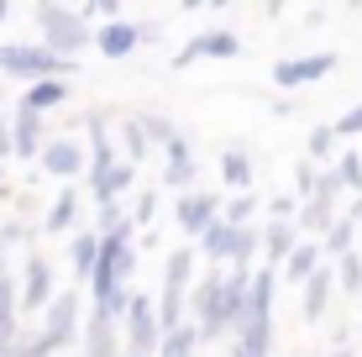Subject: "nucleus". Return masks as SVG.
Instances as JSON below:
<instances>
[{
	"label": "nucleus",
	"instance_id": "0eeeda50",
	"mask_svg": "<svg viewBox=\"0 0 362 357\" xmlns=\"http://www.w3.org/2000/svg\"><path fill=\"white\" fill-rule=\"evenodd\" d=\"M84 131H90V174H84V179H90V194H95L100 184H105L121 163H127V158H121L116 131L105 127V116H84Z\"/></svg>",
	"mask_w": 362,
	"mask_h": 357
},
{
	"label": "nucleus",
	"instance_id": "4468645a",
	"mask_svg": "<svg viewBox=\"0 0 362 357\" xmlns=\"http://www.w3.org/2000/svg\"><path fill=\"white\" fill-rule=\"evenodd\" d=\"M47 142H53V137H47V116L16 105V158H21V163H42Z\"/></svg>",
	"mask_w": 362,
	"mask_h": 357
},
{
	"label": "nucleus",
	"instance_id": "39448f33",
	"mask_svg": "<svg viewBox=\"0 0 362 357\" xmlns=\"http://www.w3.org/2000/svg\"><path fill=\"white\" fill-rule=\"evenodd\" d=\"M121 336H127V352L132 357H158V347H163V310H158V300H147V294L136 289Z\"/></svg>",
	"mask_w": 362,
	"mask_h": 357
},
{
	"label": "nucleus",
	"instance_id": "e433bc0d",
	"mask_svg": "<svg viewBox=\"0 0 362 357\" xmlns=\"http://www.w3.org/2000/svg\"><path fill=\"white\" fill-rule=\"evenodd\" d=\"M153 216H158V194L147 189V194H136V205H132V221H136V226H147Z\"/></svg>",
	"mask_w": 362,
	"mask_h": 357
},
{
	"label": "nucleus",
	"instance_id": "58836bf2",
	"mask_svg": "<svg viewBox=\"0 0 362 357\" xmlns=\"http://www.w3.org/2000/svg\"><path fill=\"white\" fill-rule=\"evenodd\" d=\"M6 21H11V6H6V0H0V27H6Z\"/></svg>",
	"mask_w": 362,
	"mask_h": 357
},
{
	"label": "nucleus",
	"instance_id": "f3484780",
	"mask_svg": "<svg viewBox=\"0 0 362 357\" xmlns=\"http://www.w3.org/2000/svg\"><path fill=\"white\" fill-rule=\"evenodd\" d=\"M331 289H336V263H326L305 289H299V315H305V321H320L326 305H331Z\"/></svg>",
	"mask_w": 362,
	"mask_h": 357
},
{
	"label": "nucleus",
	"instance_id": "5701e85b",
	"mask_svg": "<svg viewBox=\"0 0 362 357\" xmlns=\"http://www.w3.org/2000/svg\"><path fill=\"white\" fill-rule=\"evenodd\" d=\"M116 142H121V158L136 168L147 158V147H153V137H147V127H142V116H127V121H116Z\"/></svg>",
	"mask_w": 362,
	"mask_h": 357
},
{
	"label": "nucleus",
	"instance_id": "393cba45",
	"mask_svg": "<svg viewBox=\"0 0 362 357\" xmlns=\"http://www.w3.org/2000/svg\"><path fill=\"white\" fill-rule=\"evenodd\" d=\"M199 347H205L199 326H194V321H184L179 331H163V347H158V357H194Z\"/></svg>",
	"mask_w": 362,
	"mask_h": 357
},
{
	"label": "nucleus",
	"instance_id": "2eb2a0df",
	"mask_svg": "<svg viewBox=\"0 0 362 357\" xmlns=\"http://www.w3.org/2000/svg\"><path fill=\"white\" fill-rule=\"evenodd\" d=\"M299 242H305L299 221H268V231H263V257H268V268H279V274H284V263L299 252Z\"/></svg>",
	"mask_w": 362,
	"mask_h": 357
},
{
	"label": "nucleus",
	"instance_id": "7ed1b4c3",
	"mask_svg": "<svg viewBox=\"0 0 362 357\" xmlns=\"http://www.w3.org/2000/svg\"><path fill=\"white\" fill-rule=\"evenodd\" d=\"M194 263H199V247H173V252H168V263H163V294H158L163 331H179L184 321H189V315H184V294H189Z\"/></svg>",
	"mask_w": 362,
	"mask_h": 357
},
{
	"label": "nucleus",
	"instance_id": "20e7f679",
	"mask_svg": "<svg viewBox=\"0 0 362 357\" xmlns=\"http://www.w3.org/2000/svg\"><path fill=\"white\" fill-rule=\"evenodd\" d=\"M194 326L205 341H226V268H210L194 284Z\"/></svg>",
	"mask_w": 362,
	"mask_h": 357
},
{
	"label": "nucleus",
	"instance_id": "dca6fc26",
	"mask_svg": "<svg viewBox=\"0 0 362 357\" xmlns=\"http://www.w3.org/2000/svg\"><path fill=\"white\" fill-rule=\"evenodd\" d=\"M163 184L168 189H179V194H189V184H194V147H189V137H173L168 147H163Z\"/></svg>",
	"mask_w": 362,
	"mask_h": 357
},
{
	"label": "nucleus",
	"instance_id": "cd10ccee",
	"mask_svg": "<svg viewBox=\"0 0 362 357\" xmlns=\"http://www.w3.org/2000/svg\"><path fill=\"white\" fill-rule=\"evenodd\" d=\"M336 289H341L346 300H357V294H362V252H352V257L336 263Z\"/></svg>",
	"mask_w": 362,
	"mask_h": 357
},
{
	"label": "nucleus",
	"instance_id": "a211bd4d",
	"mask_svg": "<svg viewBox=\"0 0 362 357\" xmlns=\"http://www.w3.org/2000/svg\"><path fill=\"white\" fill-rule=\"evenodd\" d=\"M116 321L110 315H100V310H90V321H84V336H79V347H84V357H116Z\"/></svg>",
	"mask_w": 362,
	"mask_h": 357
},
{
	"label": "nucleus",
	"instance_id": "f257e3e1",
	"mask_svg": "<svg viewBox=\"0 0 362 357\" xmlns=\"http://www.w3.org/2000/svg\"><path fill=\"white\" fill-rule=\"evenodd\" d=\"M32 16H37V32H42V42L53 47L58 58H74V64H79L84 47H95V32H100V27H90V21H84V11H79V6H58V0H42Z\"/></svg>",
	"mask_w": 362,
	"mask_h": 357
},
{
	"label": "nucleus",
	"instance_id": "f704fd0d",
	"mask_svg": "<svg viewBox=\"0 0 362 357\" xmlns=\"http://www.w3.org/2000/svg\"><path fill=\"white\" fill-rule=\"evenodd\" d=\"M142 127H147V137H153L158 147H168L173 137H179V131H173V121H168V116H142Z\"/></svg>",
	"mask_w": 362,
	"mask_h": 357
},
{
	"label": "nucleus",
	"instance_id": "f8f14e48",
	"mask_svg": "<svg viewBox=\"0 0 362 357\" xmlns=\"http://www.w3.org/2000/svg\"><path fill=\"white\" fill-rule=\"evenodd\" d=\"M37 168H42L47 179H58V184H64V189H69V179L90 174V153H84L79 142H69V137H53V142H47V153H42V163H37Z\"/></svg>",
	"mask_w": 362,
	"mask_h": 357
},
{
	"label": "nucleus",
	"instance_id": "4c0bfd02",
	"mask_svg": "<svg viewBox=\"0 0 362 357\" xmlns=\"http://www.w3.org/2000/svg\"><path fill=\"white\" fill-rule=\"evenodd\" d=\"M346 216H352V221H357V226H362V194H357V205H352V211H346Z\"/></svg>",
	"mask_w": 362,
	"mask_h": 357
},
{
	"label": "nucleus",
	"instance_id": "9b49d317",
	"mask_svg": "<svg viewBox=\"0 0 362 357\" xmlns=\"http://www.w3.org/2000/svg\"><path fill=\"white\" fill-rule=\"evenodd\" d=\"M42 336L53 341V347L84 336V300H79V289H64V294L53 300V310L42 315Z\"/></svg>",
	"mask_w": 362,
	"mask_h": 357
},
{
	"label": "nucleus",
	"instance_id": "1a4fd4ad",
	"mask_svg": "<svg viewBox=\"0 0 362 357\" xmlns=\"http://www.w3.org/2000/svg\"><path fill=\"white\" fill-rule=\"evenodd\" d=\"M221 205H226V200H216V194H205V189H189V194H179V200H173V221H179V231H184L189 242H199V237L221 221Z\"/></svg>",
	"mask_w": 362,
	"mask_h": 357
},
{
	"label": "nucleus",
	"instance_id": "6ab92c4d",
	"mask_svg": "<svg viewBox=\"0 0 362 357\" xmlns=\"http://www.w3.org/2000/svg\"><path fill=\"white\" fill-rule=\"evenodd\" d=\"M69 268H74V279H84V284L95 279V268H100V231H74L69 237Z\"/></svg>",
	"mask_w": 362,
	"mask_h": 357
},
{
	"label": "nucleus",
	"instance_id": "412c9836",
	"mask_svg": "<svg viewBox=\"0 0 362 357\" xmlns=\"http://www.w3.org/2000/svg\"><path fill=\"white\" fill-rule=\"evenodd\" d=\"M231 357H273V321H247L231 336Z\"/></svg>",
	"mask_w": 362,
	"mask_h": 357
},
{
	"label": "nucleus",
	"instance_id": "a878e982",
	"mask_svg": "<svg viewBox=\"0 0 362 357\" xmlns=\"http://www.w3.org/2000/svg\"><path fill=\"white\" fill-rule=\"evenodd\" d=\"M320 247H326V257H331V263L352 257V252H357V221H352V216H341V221H336V226L326 231V242H320Z\"/></svg>",
	"mask_w": 362,
	"mask_h": 357
},
{
	"label": "nucleus",
	"instance_id": "c756f323",
	"mask_svg": "<svg viewBox=\"0 0 362 357\" xmlns=\"http://www.w3.org/2000/svg\"><path fill=\"white\" fill-rule=\"evenodd\" d=\"M331 168H336V179H341L352 194H362V153H357V147H346V153L336 158Z\"/></svg>",
	"mask_w": 362,
	"mask_h": 357
},
{
	"label": "nucleus",
	"instance_id": "7c9ffc66",
	"mask_svg": "<svg viewBox=\"0 0 362 357\" xmlns=\"http://www.w3.org/2000/svg\"><path fill=\"white\" fill-rule=\"evenodd\" d=\"M315 189H320V168L315 163H294V194L299 200H315Z\"/></svg>",
	"mask_w": 362,
	"mask_h": 357
},
{
	"label": "nucleus",
	"instance_id": "9d476101",
	"mask_svg": "<svg viewBox=\"0 0 362 357\" xmlns=\"http://www.w3.org/2000/svg\"><path fill=\"white\" fill-rule=\"evenodd\" d=\"M336 74V53H299V58H279L273 64V84L279 90H305V84Z\"/></svg>",
	"mask_w": 362,
	"mask_h": 357
},
{
	"label": "nucleus",
	"instance_id": "72a5a7b5",
	"mask_svg": "<svg viewBox=\"0 0 362 357\" xmlns=\"http://www.w3.org/2000/svg\"><path fill=\"white\" fill-rule=\"evenodd\" d=\"M58 347H53V341H47L42 336V331H37V336H21L16 341V352H11V357H53Z\"/></svg>",
	"mask_w": 362,
	"mask_h": 357
},
{
	"label": "nucleus",
	"instance_id": "ddd939ff",
	"mask_svg": "<svg viewBox=\"0 0 362 357\" xmlns=\"http://www.w3.org/2000/svg\"><path fill=\"white\" fill-rule=\"evenodd\" d=\"M147 42H153V32L136 27V21H110V27L95 32V53L110 58V64H116V58H132L136 47H147Z\"/></svg>",
	"mask_w": 362,
	"mask_h": 357
},
{
	"label": "nucleus",
	"instance_id": "4be33fe9",
	"mask_svg": "<svg viewBox=\"0 0 362 357\" xmlns=\"http://www.w3.org/2000/svg\"><path fill=\"white\" fill-rule=\"evenodd\" d=\"M252 158L242 153V147H226V153H221V184H226L231 194H252Z\"/></svg>",
	"mask_w": 362,
	"mask_h": 357
},
{
	"label": "nucleus",
	"instance_id": "b1692460",
	"mask_svg": "<svg viewBox=\"0 0 362 357\" xmlns=\"http://www.w3.org/2000/svg\"><path fill=\"white\" fill-rule=\"evenodd\" d=\"M74 221H79V194H74V189H58V200L47 205L42 226L53 231V237H64V231H74Z\"/></svg>",
	"mask_w": 362,
	"mask_h": 357
},
{
	"label": "nucleus",
	"instance_id": "a19ab883",
	"mask_svg": "<svg viewBox=\"0 0 362 357\" xmlns=\"http://www.w3.org/2000/svg\"><path fill=\"white\" fill-rule=\"evenodd\" d=\"M0 184H6V163H0Z\"/></svg>",
	"mask_w": 362,
	"mask_h": 357
},
{
	"label": "nucleus",
	"instance_id": "423d86ee",
	"mask_svg": "<svg viewBox=\"0 0 362 357\" xmlns=\"http://www.w3.org/2000/svg\"><path fill=\"white\" fill-rule=\"evenodd\" d=\"M58 294L64 289H58L53 263L42 252H27V263H21V315H47Z\"/></svg>",
	"mask_w": 362,
	"mask_h": 357
},
{
	"label": "nucleus",
	"instance_id": "2f4dec72",
	"mask_svg": "<svg viewBox=\"0 0 362 357\" xmlns=\"http://www.w3.org/2000/svg\"><path fill=\"white\" fill-rule=\"evenodd\" d=\"M299 205H305L299 194H273L268 200V221H299Z\"/></svg>",
	"mask_w": 362,
	"mask_h": 357
},
{
	"label": "nucleus",
	"instance_id": "6e6552de",
	"mask_svg": "<svg viewBox=\"0 0 362 357\" xmlns=\"http://www.w3.org/2000/svg\"><path fill=\"white\" fill-rule=\"evenodd\" d=\"M205 58H242V37H236L231 27H210L189 37V42L173 53V69H189V64H205Z\"/></svg>",
	"mask_w": 362,
	"mask_h": 357
},
{
	"label": "nucleus",
	"instance_id": "f03ea898",
	"mask_svg": "<svg viewBox=\"0 0 362 357\" xmlns=\"http://www.w3.org/2000/svg\"><path fill=\"white\" fill-rule=\"evenodd\" d=\"M0 74L21 79V90H27L37 79H69V74H79V64L58 58L47 42H0Z\"/></svg>",
	"mask_w": 362,
	"mask_h": 357
},
{
	"label": "nucleus",
	"instance_id": "c85d7f7f",
	"mask_svg": "<svg viewBox=\"0 0 362 357\" xmlns=\"http://www.w3.org/2000/svg\"><path fill=\"white\" fill-rule=\"evenodd\" d=\"M252 216H257V194H231V200L221 205V221H226V226H252Z\"/></svg>",
	"mask_w": 362,
	"mask_h": 357
},
{
	"label": "nucleus",
	"instance_id": "ea45409f",
	"mask_svg": "<svg viewBox=\"0 0 362 357\" xmlns=\"http://www.w3.org/2000/svg\"><path fill=\"white\" fill-rule=\"evenodd\" d=\"M331 357H352V352H346V347H336V352H331Z\"/></svg>",
	"mask_w": 362,
	"mask_h": 357
},
{
	"label": "nucleus",
	"instance_id": "79ce46f5",
	"mask_svg": "<svg viewBox=\"0 0 362 357\" xmlns=\"http://www.w3.org/2000/svg\"><path fill=\"white\" fill-rule=\"evenodd\" d=\"M127 357H132V352H127Z\"/></svg>",
	"mask_w": 362,
	"mask_h": 357
},
{
	"label": "nucleus",
	"instance_id": "473e14b6",
	"mask_svg": "<svg viewBox=\"0 0 362 357\" xmlns=\"http://www.w3.org/2000/svg\"><path fill=\"white\" fill-rule=\"evenodd\" d=\"M331 127H336V137H341V142H346V137H362V100H357L352 110H341Z\"/></svg>",
	"mask_w": 362,
	"mask_h": 357
},
{
	"label": "nucleus",
	"instance_id": "c9c22d12",
	"mask_svg": "<svg viewBox=\"0 0 362 357\" xmlns=\"http://www.w3.org/2000/svg\"><path fill=\"white\" fill-rule=\"evenodd\" d=\"M16 242H27V226H21V221H6V226H0V257H11Z\"/></svg>",
	"mask_w": 362,
	"mask_h": 357
},
{
	"label": "nucleus",
	"instance_id": "aec40b11",
	"mask_svg": "<svg viewBox=\"0 0 362 357\" xmlns=\"http://www.w3.org/2000/svg\"><path fill=\"white\" fill-rule=\"evenodd\" d=\"M69 100V79H37L21 90V110H37V116H47V110H58Z\"/></svg>",
	"mask_w": 362,
	"mask_h": 357
},
{
	"label": "nucleus",
	"instance_id": "bb28decb",
	"mask_svg": "<svg viewBox=\"0 0 362 357\" xmlns=\"http://www.w3.org/2000/svg\"><path fill=\"white\" fill-rule=\"evenodd\" d=\"M336 142H341L336 127H310V163H336V158H341Z\"/></svg>",
	"mask_w": 362,
	"mask_h": 357
}]
</instances>
